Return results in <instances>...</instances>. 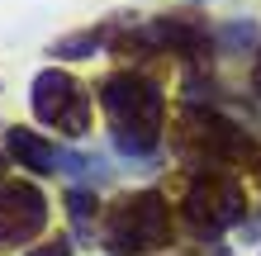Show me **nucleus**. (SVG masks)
I'll return each mask as SVG.
<instances>
[{"label": "nucleus", "instance_id": "3", "mask_svg": "<svg viewBox=\"0 0 261 256\" xmlns=\"http://www.w3.org/2000/svg\"><path fill=\"white\" fill-rule=\"evenodd\" d=\"M176 152H180V161H190V166L214 176L223 161L247 152V143H242V133L228 119L204 114V109H186L180 114V128H176Z\"/></svg>", "mask_w": 261, "mask_h": 256}, {"label": "nucleus", "instance_id": "1", "mask_svg": "<svg viewBox=\"0 0 261 256\" xmlns=\"http://www.w3.org/2000/svg\"><path fill=\"white\" fill-rule=\"evenodd\" d=\"M100 104L110 114V133L114 147L124 157H152L162 143V124H166V100L147 76L119 71L100 86Z\"/></svg>", "mask_w": 261, "mask_h": 256}, {"label": "nucleus", "instance_id": "14", "mask_svg": "<svg viewBox=\"0 0 261 256\" xmlns=\"http://www.w3.org/2000/svg\"><path fill=\"white\" fill-rule=\"evenodd\" d=\"M0 180H5V157H0Z\"/></svg>", "mask_w": 261, "mask_h": 256}, {"label": "nucleus", "instance_id": "10", "mask_svg": "<svg viewBox=\"0 0 261 256\" xmlns=\"http://www.w3.org/2000/svg\"><path fill=\"white\" fill-rule=\"evenodd\" d=\"M67 204H71V218H76V228H90V209H95V194H86V190H71L67 194Z\"/></svg>", "mask_w": 261, "mask_h": 256}, {"label": "nucleus", "instance_id": "6", "mask_svg": "<svg viewBox=\"0 0 261 256\" xmlns=\"http://www.w3.org/2000/svg\"><path fill=\"white\" fill-rule=\"evenodd\" d=\"M43 223H48V200H43V190L24 185V180H0V247H14V242L38 237Z\"/></svg>", "mask_w": 261, "mask_h": 256}, {"label": "nucleus", "instance_id": "12", "mask_svg": "<svg viewBox=\"0 0 261 256\" xmlns=\"http://www.w3.org/2000/svg\"><path fill=\"white\" fill-rule=\"evenodd\" d=\"M223 38L242 48V43H252V24H233V29H223Z\"/></svg>", "mask_w": 261, "mask_h": 256}, {"label": "nucleus", "instance_id": "4", "mask_svg": "<svg viewBox=\"0 0 261 256\" xmlns=\"http://www.w3.org/2000/svg\"><path fill=\"white\" fill-rule=\"evenodd\" d=\"M34 114L43 119V124L81 138V133L90 128V95L67 76V71H38L34 76Z\"/></svg>", "mask_w": 261, "mask_h": 256}, {"label": "nucleus", "instance_id": "2", "mask_svg": "<svg viewBox=\"0 0 261 256\" xmlns=\"http://www.w3.org/2000/svg\"><path fill=\"white\" fill-rule=\"evenodd\" d=\"M166 237H171V214L157 190L119 200L105 218V251L110 256H147L166 247Z\"/></svg>", "mask_w": 261, "mask_h": 256}, {"label": "nucleus", "instance_id": "7", "mask_svg": "<svg viewBox=\"0 0 261 256\" xmlns=\"http://www.w3.org/2000/svg\"><path fill=\"white\" fill-rule=\"evenodd\" d=\"M128 43H147L157 52H180V57H195L209 48V34L190 19H157V24H143Z\"/></svg>", "mask_w": 261, "mask_h": 256}, {"label": "nucleus", "instance_id": "11", "mask_svg": "<svg viewBox=\"0 0 261 256\" xmlns=\"http://www.w3.org/2000/svg\"><path fill=\"white\" fill-rule=\"evenodd\" d=\"M29 256H71V242H67V237H57V242H43V247H34Z\"/></svg>", "mask_w": 261, "mask_h": 256}, {"label": "nucleus", "instance_id": "8", "mask_svg": "<svg viewBox=\"0 0 261 256\" xmlns=\"http://www.w3.org/2000/svg\"><path fill=\"white\" fill-rule=\"evenodd\" d=\"M10 152L19 157V166H29L34 176H53V171H62V152L48 143V138H38V133H29V128H10Z\"/></svg>", "mask_w": 261, "mask_h": 256}, {"label": "nucleus", "instance_id": "9", "mask_svg": "<svg viewBox=\"0 0 261 256\" xmlns=\"http://www.w3.org/2000/svg\"><path fill=\"white\" fill-rule=\"evenodd\" d=\"M105 38H110V24H105V29H81V34H67V38L53 43V57H67V62H76V57H90Z\"/></svg>", "mask_w": 261, "mask_h": 256}, {"label": "nucleus", "instance_id": "13", "mask_svg": "<svg viewBox=\"0 0 261 256\" xmlns=\"http://www.w3.org/2000/svg\"><path fill=\"white\" fill-rule=\"evenodd\" d=\"M242 237H247V242H256V237H261V218H252V223H242Z\"/></svg>", "mask_w": 261, "mask_h": 256}, {"label": "nucleus", "instance_id": "5", "mask_svg": "<svg viewBox=\"0 0 261 256\" xmlns=\"http://www.w3.org/2000/svg\"><path fill=\"white\" fill-rule=\"evenodd\" d=\"M180 209H186V223L195 233H223L228 223L242 218V190L228 176H204V180L190 185Z\"/></svg>", "mask_w": 261, "mask_h": 256}]
</instances>
